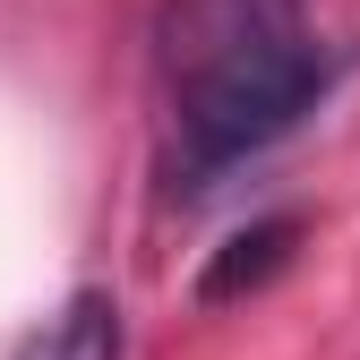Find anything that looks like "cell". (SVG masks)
<instances>
[{"label":"cell","instance_id":"1","mask_svg":"<svg viewBox=\"0 0 360 360\" xmlns=\"http://www.w3.org/2000/svg\"><path fill=\"white\" fill-rule=\"evenodd\" d=\"M155 69H163V103H172L180 189H206L232 163L292 138L300 112L335 77L300 0H163Z\"/></svg>","mask_w":360,"mask_h":360},{"label":"cell","instance_id":"2","mask_svg":"<svg viewBox=\"0 0 360 360\" xmlns=\"http://www.w3.org/2000/svg\"><path fill=\"white\" fill-rule=\"evenodd\" d=\"M120 343H129L120 300H112V292H69L60 318H43L18 360H120Z\"/></svg>","mask_w":360,"mask_h":360},{"label":"cell","instance_id":"3","mask_svg":"<svg viewBox=\"0 0 360 360\" xmlns=\"http://www.w3.org/2000/svg\"><path fill=\"white\" fill-rule=\"evenodd\" d=\"M292 240H300L292 214H266V223H249V232H232V240H223V257L206 266L198 292H206V300H240V292H257V283L292 257Z\"/></svg>","mask_w":360,"mask_h":360}]
</instances>
